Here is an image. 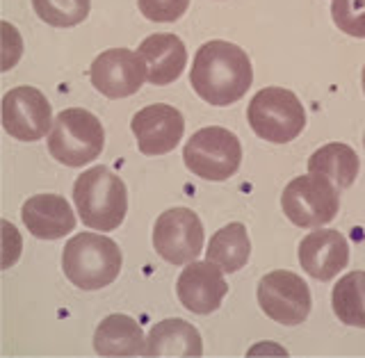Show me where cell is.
Segmentation results:
<instances>
[{"instance_id": "1", "label": "cell", "mask_w": 365, "mask_h": 358, "mask_svg": "<svg viewBox=\"0 0 365 358\" xmlns=\"http://www.w3.org/2000/svg\"><path fill=\"white\" fill-rule=\"evenodd\" d=\"M190 80L205 103L222 108L233 106L247 94L254 83V68L240 46L217 39L197 51Z\"/></svg>"}, {"instance_id": "2", "label": "cell", "mask_w": 365, "mask_h": 358, "mask_svg": "<svg viewBox=\"0 0 365 358\" xmlns=\"http://www.w3.org/2000/svg\"><path fill=\"white\" fill-rule=\"evenodd\" d=\"M73 203L80 222L110 233L123 224L128 213V192L114 171L108 167H91L83 171L73 185Z\"/></svg>"}, {"instance_id": "3", "label": "cell", "mask_w": 365, "mask_h": 358, "mask_svg": "<svg viewBox=\"0 0 365 358\" xmlns=\"http://www.w3.org/2000/svg\"><path fill=\"white\" fill-rule=\"evenodd\" d=\"M121 249L106 235L78 233L66 242L62 270L80 290H101L114 283L121 272Z\"/></svg>"}, {"instance_id": "4", "label": "cell", "mask_w": 365, "mask_h": 358, "mask_svg": "<svg viewBox=\"0 0 365 358\" xmlns=\"http://www.w3.org/2000/svg\"><path fill=\"white\" fill-rule=\"evenodd\" d=\"M106 131L98 117L83 108L60 112L48 133V151L64 167H85L103 153Z\"/></svg>"}, {"instance_id": "5", "label": "cell", "mask_w": 365, "mask_h": 358, "mask_svg": "<svg viewBox=\"0 0 365 358\" xmlns=\"http://www.w3.org/2000/svg\"><path fill=\"white\" fill-rule=\"evenodd\" d=\"M247 119L251 131L260 140L288 144L302 135L306 126V110L292 91L283 87H265L251 98Z\"/></svg>"}, {"instance_id": "6", "label": "cell", "mask_w": 365, "mask_h": 358, "mask_svg": "<svg viewBox=\"0 0 365 358\" xmlns=\"http://www.w3.org/2000/svg\"><path fill=\"white\" fill-rule=\"evenodd\" d=\"M281 208L294 226L319 228L338 215L340 190L327 176L308 171L285 185Z\"/></svg>"}, {"instance_id": "7", "label": "cell", "mask_w": 365, "mask_h": 358, "mask_svg": "<svg viewBox=\"0 0 365 358\" xmlns=\"http://www.w3.org/2000/svg\"><path fill=\"white\" fill-rule=\"evenodd\" d=\"M182 160L194 176L205 180H226L237 174L242 163V146L231 131L208 126L190 137L182 148Z\"/></svg>"}, {"instance_id": "8", "label": "cell", "mask_w": 365, "mask_h": 358, "mask_svg": "<svg viewBox=\"0 0 365 358\" xmlns=\"http://www.w3.org/2000/svg\"><path fill=\"white\" fill-rule=\"evenodd\" d=\"M258 304L269 319L297 327L311 313V290L294 272L274 270L258 283Z\"/></svg>"}, {"instance_id": "9", "label": "cell", "mask_w": 365, "mask_h": 358, "mask_svg": "<svg viewBox=\"0 0 365 358\" xmlns=\"http://www.w3.org/2000/svg\"><path fill=\"white\" fill-rule=\"evenodd\" d=\"M203 226L190 208H171L153 226V247L160 258L171 265H185L201 256Z\"/></svg>"}, {"instance_id": "10", "label": "cell", "mask_w": 365, "mask_h": 358, "mask_svg": "<svg viewBox=\"0 0 365 358\" xmlns=\"http://www.w3.org/2000/svg\"><path fill=\"white\" fill-rule=\"evenodd\" d=\"M148 68L140 53L128 48H110L101 53L89 68L91 85L108 98H125L140 91Z\"/></svg>"}, {"instance_id": "11", "label": "cell", "mask_w": 365, "mask_h": 358, "mask_svg": "<svg viewBox=\"0 0 365 358\" xmlns=\"http://www.w3.org/2000/svg\"><path fill=\"white\" fill-rule=\"evenodd\" d=\"M3 128L21 142H37L53 128L51 103L39 89L16 87L3 98Z\"/></svg>"}, {"instance_id": "12", "label": "cell", "mask_w": 365, "mask_h": 358, "mask_svg": "<svg viewBox=\"0 0 365 358\" xmlns=\"http://www.w3.org/2000/svg\"><path fill=\"white\" fill-rule=\"evenodd\" d=\"M130 131L144 155H165L180 144L182 133H185V119L176 108L153 103L135 114Z\"/></svg>"}, {"instance_id": "13", "label": "cell", "mask_w": 365, "mask_h": 358, "mask_svg": "<svg viewBox=\"0 0 365 358\" xmlns=\"http://www.w3.org/2000/svg\"><path fill=\"white\" fill-rule=\"evenodd\" d=\"M222 267L212 260L190 262L176 281L178 302L194 315H210L222 306L228 285L222 276Z\"/></svg>"}, {"instance_id": "14", "label": "cell", "mask_w": 365, "mask_h": 358, "mask_svg": "<svg viewBox=\"0 0 365 358\" xmlns=\"http://www.w3.org/2000/svg\"><path fill=\"white\" fill-rule=\"evenodd\" d=\"M299 262L317 281H331L349 262V245L342 233L331 228L313 230L299 245Z\"/></svg>"}, {"instance_id": "15", "label": "cell", "mask_w": 365, "mask_h": 358, "mask_svg": "<svg viewBox=\"0 0 365 358\" xmlns=\"http://www.w3.org/2000/svg\"><path fill=\"white\" fill-rule=\"evenodd\" d=\"M23 224L37 240L66 237L78 224L73 208L60 194H37L23 203Z\"/></svg>"}, {"instance_id": "16", "label": "cell", "mask_w": 365, "mask_h": 358, "mask_svg": "<svg viewBox=\"0 0 365 358\" xmlns=\"http://www.w3.org/2000/svg\"><path fill=\"white\" fill-rule=\"evenodd\" d=\"M137 53L142 55V60L146 62L148 76L146 80L151 85H171L174 80L182 76V68L187 64V51L182 39H178L176 34H151L146 37Z\"/></svg>"}, {"instance_id": "17", "label": "cell", "mask_w": 365, "mask_h": 358, "mask_svg": "<svg viewBox=\"0 0 365 358\" xmlns=\"http://www.w3.org/2000/svg\"><path fill=\"white\" fill-rule=\"evenodd\" d=\"M94 349L98 356H144L146 340L137 319L128 315H110L94 333Z\"/></svg>"}, {"instance_id": "18", "label": "cell", "mask_w": 365, "mask_h": 358, "mask_svg": "<svg viewBox=\"0 0 365 358\" xmlns=\"http://www.w3.org/2000/svg\"><path fill=\"white\" fill-rule=\"evenodd\" d=\"M151 358L160 356H203V342L199 331L190 322L182 319H165L158 322L146 338V354Z\"/></svg>"}, {"instance_id": "19", "label": "cell", "mask_w": 365, "mask_h": 358, "mask_svg": "<svg viewBox=\"0 0 365 358\" xmlns=\"http://www.w3.org/2000/svg\"><path fill=\"white\" fill-rule=\"evenodd\" d=\"M359 167H361V160L356 151L340 142L324 144L311 155V160H308V171L327 176L338 190L351 188L354 180L359 176Z\"/></svg>"}, {"instance_id": "20", "label": "cell", "mask_w": 365, "mask_h": 358, "mask_svg": "<svg viewBox=\"0 0 365 358\" xmlns=\"http://www.w3.org/2000/svg\"><path fill=\"white\" fill-rule=\"evenodd\" d=\"M251 256V242L247 235V228L242 224H228L222 230H217L208 245V260L228 274H235L249 262Z\"/></svg>"}, {"instance_id": "21", "label": "cell", "mask_w": 365, "mask_h": 358, "mask_svg": "<svg viewBox=\"0 0 365 358\" xmlns=\"http://www.w3.org/2000/svg\"><path fill=\"white\" fill-rule=\"evenodd\" d=\"M336 317L347 327L365 329V272H349L336 283L334 297Z\"/></svg>"}, {"instance_id": "22", "label": "cell", "mask_w": 365, "mask_h": 358, "mask_svg": "<svg viewBox=\"0 0 365 358\" xmlns=\"http://www.w3.org/2000/svg\"><path fill=\"white\" fill-rule=\"evenodd\" d=\"M37 16L55 28H73L89 14V0H32Z\"/></svg>"}, {"instance_id": "23", "label": "cell", "mask_w": 365, "mask_h": 358, "mask_svg": "<svg viewBox=\"0 0 365 358\" xmlns=\"http://www.w3.org/2000/svg\"><path fill=\"white\" fill-rule=\"evenodd\" d=\"M331 16L338 30L349 37L365 39V0H334Z\"/></svg>"}, {"instance_id": "24", "label": "cell", "mask_w": 365, "mask_h": 358, "mask_svg": "<svg viewBox=\"0 0 365 358\" xmlns=\"http://www.w3.org/2000/svg\"><path fill=\"white\" fill-rule=\"evenodd\" d=\"M140 11L153 23H174L190 7V0H137Z\"/></svg>"}, {"instance_id": "25", "label": "cell", "mask_w": 365, "mask_h": 358, "mask_svg": "<svg viewBox=\"0 0 365 358\" xmlns=\"http://www.w3.org/2000/svg\"><path fill=\"white\" fill-rule=\"evenodd\" d=\"M363 91H365V66H363Z\"/></svg>"}, {"instance_id": "26", "label": "cell", "mask_w": 365, "mask_h": 358, "mask_svg": "<svg viewBox=\"0 0 365 358\" xmlns=\"http://www.w3.org/2000/svg\"><path fill=\"white\" fill-rule=\"evenodd\" d=\"M363 144H365V137H363Z\"/></svg>"}]
</instances>
